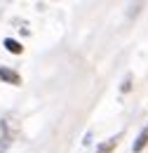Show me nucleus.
Returning a JSON list of instances; mask_svg holds the SVG:
<instances>
[{
    "mask_svg": "<svg viewBox=\"0 0 148 153\" xmlns=\"http://www.w3.org/2000/svg\"><path fill=\"white\" fill-rule=\"evenodd\" d=\"M0 80H5V82H10V85H21V78H19L17 71H12V68H0Z\"/></svg>",
    "mask_w": 148,
    "mask_h": 153,
    "instance_id": "1",
    "label": "nucleus"
},
{
    "mask_svg": "<svg viewBox=\"0 0 148 153\" xmlns=\"http://www.w3.org/2000/svg\"><path fill=\"white\" fill-rule=\"evenodd\" d=\"M7 125H10L7 118H2V120H0V149H5V146L12 141V132L7 130Z\"/></svg>",
    "mask_w": 148,
    "mask_h": 153,
    "instance_id": "2",
    "label": "nucleus"
},
{
    "mask_svg": "<svg viewBox=\"0 0 148 153\" xmlns=\"http://www.w3.org/2000/svg\"><path fill=\"white\" fill-rule=\"evenodd\" d=\"M146 144H148V127H146L141 134H139V139H136V144H134V153H139L144 146H146Z\"/></svg>",
    "mask_w": 148,
    "mask_h": 153,
    "instance_id": "3",
    "label": "nucleus"
},
{
    "mask_svg": "<svg viewBox=\"0 0 148 153\" xmlns=\"http://www.w3.org/2000/svg\"><path fill=\"white\" fill-rule=\"evenodd\" d=\"M5 47H7L10 52H14V54H21V52H24V47L19 45L17 40H12V38H7V40H5Z\"/></svg>",
    "mask_w": 148,
    "mask_h": 153,
    "instance_id": "4",
    "label": "nucleus"
},
{
    "mask_svg": "<svg viewBox=\"0 0 148 153\" xmlns=\"http://www.w3.org/2000/svg\"><path fill=\"white\" fill-rule=\"evenodd\" d=\"M118 139H120V137H113V139L108 141V144H101V146H99V151H96V153H111L113 149L118 146Z\"/></svg>",
    "mask_w": 148,
    "mask_h": 153,
    "instance_id": "5",
    "label": "nucleus"
}]
</instances>
